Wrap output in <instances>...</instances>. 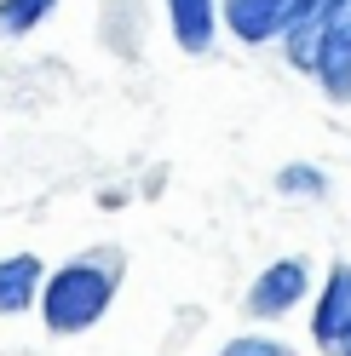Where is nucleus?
Returning a JSON list of instances; mask_svg holds the SVG:
<instances>
[{
  "label": "nucleus",
  "instance_id": "obj_8",
  "mask_svg": "<svg viewBox=\"0 0 351 356\" xmlns=\"http://www.w3.org/2000/svg\"><path fill=\"white\" fill-rule=\"evenodd\" d=\"M52 6L58 0H0V35H29V29H40L52 17Z\"/></svg>",
  "mask_w": 351,
  "mask_h": 356
},
{
  "label": "nucleus",
  "instance_id": "obj_12",
  "mask_svg": "<svg viewBox=\"0 0 351 356\" xmlns=\"http://www.w3.org/2000/svg\"><path fill=\"white\" fill-rule=\"evenodd\" d=\"M282 6H288V0H282Z\"/></svg>",
  "mask_w": 351,
  "mask_h": 356
},
{
  "label": "nucleus",
  "instance_id": "obj_2",
  "mask_svg": "<svg viewBox=\"0 0 351 356\" xmlns=\"http://www.w3.org/2000/svg\"><path fill=\"white\" fill-rule=\"evenodd\" d=\"M311 75L322 81V92L351 98V0H334V12H328L311 52Z\"/></svg>",
  "mask_w": 351,
  "mask_h": 356
},
{
  "label": "nucleus",
  "instance_id": "obj_3",
  "mask_svg": "<svg viewBox=\"0 0 351 356\" xmlns=\"http://www.w3.org/2000/svg\"><path fill=\"white\" fill-rule=\"evenodd\" d=\"M305 287H311V264H305V259H276V264H265V270L254 276V287H248V310H254L259 322L288 316V310L305 299Z\"/></svg>",
  "mask_w": 351,
  "mask_h": 356
},
{
  "label": "nucleus",
  "instance_id": "obj_11",
  "mask_svg": "<svg viewBox=\"0 0 351 356\" xmlns=\"http://www.w3.org/2000/svg\"><path fill=\"white\" fill-rule=\"evenodd\" d=\"M340 350H345V356H351V339H345V345H340Z\"/></svg>",
  "mask_w": 351,
  "mask_h": 356
},
{
  "label": "nucleus",
  "instance_id": "obj_10",
  "mask_svg": "<svg viewBox=\"0 0 351 356\" xmlns=\"http://www.w3.org/2000/svg\"><path fill=\"white\" fill-rule=\"evenodd\" d=\"M219 356H294L282 339H265V333H242V339H231Z\"/></svg>",
  "mask_w": 351,
  "mask_h": 356
},
{
  "label": "nucleus",
  "instance_id": "obj_9",
  "mask_svg": "<svg viewBox=\"0 0 351 356\" xmlns=\"http://www.w3.org/2000/svg\"><path fill=\"white\" fill-rule=\"evenodd\" d=\"M276 190H282V195H322L328 184H322V172H317V167L294 161V167H282V172H276Z\"/></svg>",
  "mask_w": 351,
  "mask_h": 356
},
{
  "label": "nucleus",
  "instance_id": "obj_4",
  "mask_svg": "<svg viewBox=\"0 0 351 356\" xmlns=\"http://www.w3.org/2000/svg\"><path fill=\"white\" fill-rule=\"evenodd\" d=\"M311 339L322 350H340L351 339V264H334L322 282V299L311 310Z\"/></svg>",
  "mask_w": 351,
  "mask_h": 356
},
{
  "label": "nucleus",
  "instance_id": "obj_6",
  "mask_svg": "<svg viewBox=\"0 0 351 356\" xmlns=\"http://www.w3.org/2000/svg\"><path fill=\"white\" fill-rule=\"evenodd\" d=\"M40 282H47V270H40L35 253H12L0 259V316H17V310H29L40 299Z\"/></svg>",
  "mask_w": 351,
  "mask_h": 356
},
{
  "label": "nucleus",
  "instance_id": "obj_1",
  "mask_svg": "<svg viewBox=\"0 0 351 356\" xmlns=\"http://www.w3.org/2000/svg\"><path fill=\"white\" fill-rule=\"evenodd\" d=\"M116 282H121L116 253L70 259L63 270H52L47 282H40V322H47L52 333H86V327L109 310Z\"/></svg>",
  "mask_w": 351,
  "mask_h": 356
},
{
  "label": "nucleus",
  "instance_id": "obj_7",
  "mask_svg": "<svg viewBox=\"0 0 351 356\" xmlns=\"http://www.w3.org/2000/svg\"><path fill=\"white\" fill-rule=\"evenodd\" d=\"M167 17H173V40H179L185 52H208L213 47L219 0H167Z\"/></svg>",
  "mask_w": 351,
  "mask_h": 356
},
{
  "label": "nucleus",
  "instance_id": "obj_5",
  "mask_svg": "<svg viewBox=\"0 0 351 356\" xmlns=\"http://www.w3.org/2000/svg\"><path fill=\"white\" fill-rule=\"evenodd\" d=\"M282 0H219V17H225V29L236 40H248V47H265V40L282 35Z\"/></svg>",
  "mask_w": 351,
  "mask_h": 356
}]
</instances>
